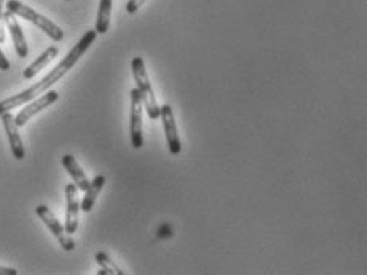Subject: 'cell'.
Segmentation results:
<instances>
[{"label":"cell","mask_w":367,"mask_h":275,"mask_svg":"<svg viewBox=\"0 0 367 275\" xmlns=\"http://www.w3.org/2000/svg\"><path fill=\"white\" fill-rule=\"evenodd\" d=\"M96 36H97L96 31H88L87 34H85L80 41L75 43V47L64 56V60L58 64V66L50 72V74L45 76L42 81H38L37 83L32 85V87L23 90L21 93H16L10 98H6V100H4V101H0V115H2L4 113H9V110L15 109V108L24 106V104H28L29 101L34 100V98L43 95L45 91L53 87L58 81H61V78L75 66L78 60H80V58L87 53V50L96 41Z\"/></svg>","instance_id":"6da1fadb"},{"label":"cell","mask_w":367,"mask_h":275,"mask_svg":"<svg viewBox=\"0 0 367 275\" xmlns=\"http://www.w3.org/2000/svg\"><path fill=\"white\" fill-rule=\"evenodd\" d=\"M131 69H133L136 88H137V91H139V95L142 98L144 109H146L149 119H152V120L160 119V106H159V103H156V96H155L152 85H150V81H149L146 63H144L141 56L133 58V61H131Z\"/></svg>","instance_id":"7a4b0ae2"},{"label":"cell","mask_w":367,"mask_h":275,"mask_svg":"<svg viewBox=\"0 0 367 275\" xmlns=\"http://www.w3.org/2000/svg\"><path fill=\"white\" fill-rule=\"evenodd\" d=\"M6 10L11 11L13 15L21 16L24 19H28V21L34 23L38 29H42L45 34L50 38H53L55 42H61L64 38V31L60 26L55 24L47 16L41 15V13L36 11L34 9H31V6L21 4L19 0H9V2H6Z\"/></svg>","instance_id":"3957f363"},{"label":"cell","mask_w":367,"mask_h":275,"mask_svg":"<svg viewBox=\"0 0 367 275\" xmlns=\"http://www.w3.org/2000/svg\"><path fill=\"white\" fill-rule=\"evenodd\" d=\"M36 213H37L38 218H41L45 222V226L50 229V232L55 235L56 240L60 242V245L63 247V250H65V251L74 250V248H75L74 239H72L70 235L65 232L64 226L61 224L60 221H58L55 213L51 212V209L47 205H38L36 208Z\"/></svg>","instance_id":"277c9868"},{"label":"cell","mask_w":367,"mask_h":275,"mask_svg":"<svg viewBox=\"0 0 367 275\" xmlns=\"http://www.w3.org/2000/svg\"><path fill=\"white\" fill-rule=\"evenodd\" d=\"M142 98L137 88L131 90V114H129V133H131V146L134 149H141L144 144L142 138Z\"/></svg>","instance_id":"5b68a950"},{"label":"cell","mask_w":367,"mask_h":275,"mask_svg":"<svg viewBox=\"0 0 367 275\" xmlns=\"http://www.w3.org/2000/svg\"><path fill=\"white\" fill-rule=\"evenodd\" d=\"M58 98H60V93L58 91H45L42 96L34 98V100L28 103V106H24L21 110H19L18 115L15 117V122L18 127H24L26 123H28L32 117L37 115L38 113H42V110L47 109L51 104H55L58 101Z\"/></svg>","instance_id":"8992f818"},{"label":"cell","mask_w":367,"mask_h":275,"mask_svg":"<svg viewBox=\"0 0 367 275\" xmlns=\"http://www.w3.org/2000/svg\"><path fill=\"white\" fill-rule=\"evenodd\" d=\"M65 224L64 229L69 235L77 232L78 227V212H80V202H78V187L74 182L65 186Z\"/></svg>","instance_id":"52a82bcc"},{"label":"cell","mask_w":367,"mask_h":275,"mask_svg":"<svg viewBox=\"0 0 367 275\" xmlns=\"http://www.w3.org/2000/svg\"><path fill=\"white\" fill-rule=\"evenodd\" d=\"M160 117L163 122V128H165L169 152H171L173 155H179L182 147H181V141H179V135H178V125H176V120H174L173 108L169 106V104L161 106Z\"/></svg>","instance_id":"ba28073f"},{"label":"cell","mask_w":367,"mask_h":275,"mask_svg":"<svg viewBox=\"0 0 367 275\" xmlns=\"http://www.w3.org/2000/svg\"><path fill=\"white\" fill-rule=\"evenodd\" d=\"M0 117H2L4 128L6 132V136H9V142H10V149H11L13 157H15L16 160H23L26 157V150L23 146L21 135H19V132H18L19 127L15 122V115H13L9 110V113H4Z\"/></svg>","instance_id":"9c48e42d"},{"label":"cell","mask_w":367,"mask_h":275,"mask_svg":"<svg viewBox=\"0 0 367 275\" xmlns=\"http://www.w3.org/2000/svg\"><path fill=\"white\" fill-rule=\"evenodd\" d=\"M4 21H5L6 29L10 31L11 41H13V45H15V50H16V55L19 58H26L29 55V47H28V42H26V38H24L21 26H19L18 19H16V15H13L11 11L6 10L4 13Z\"/></svg>","instance_id":"30bf717a"},{"label":"cell","mask_w":367,"mask_h":275,"mask_svg":"<svg viewBox=\"0 0 367 275\" xmlns=\"http://www.w3.org/2000/svg\"><path fill=\"white\" fill-rule=\"evenodd\" d=\"M63 167L68 170V173L72 176V180H74V185L78 187V191H83V192L87 191L90 186V180H88V176L85 175L82 167L78 165L75 157L70 154H65L63 157Z\"/></svg>","instance_id":"8fae6325"},{"label":"cell","mask_w":367,"mask_h":275,"mask_svg":"<svg viewBox=\"0 0 367 275\" xmlns=\"http://www.w3.org/2000/svg\"><path fill=\"white\" fill-rule=\"evenodd\" d=\"M104 185H106V176L97 175L93 181H90V186L87 191H85V197L80 204V209L85 213H90L93 209L97 195L101 194Z\"/></svg>","instance_id":"7c38bea8"},{"label":"cell","mask_w":367,"mask_h":275,"mask_svg":"<svg viewBox=\"0 0 367 275\" xmlns=\"http://www.w3.org/2000/svg\"><path fill=\"white\" fill-rule=\"evenodd\" d=\"M58 53H60V50H58V47H48L41 56L37 58L34 63L31 64V66H28V68L24 69L23 77L28 78V81H31V78H34L38 74V72H41L43 68H47L48 64L55 60V58L58 56Z\"/></svg>","instance_id":"4fadbf2b"},{"label":"cell","mask_w":367,"mask_h":275,"mask_svg":"<svg viewBox=\"0 0 367 275\" xmlns=\"http://www.w3.org/2000/svg\"><path fill=\"white\" fill-rule=\"evenodd\" d=\"M114 0H101L100 9H97L96 18V32L97 34H106L110 26V13H112Z\"/></svg>","instance_id":"5bb4252c"},{"label":"cell","mask_w":367,"mask_h":275,"mask_svg":"<svg viewBox=\"0 0 367 275\" xmlns=\"http://www.w3.org/2000/svg\"><path fill=\"white\" fill-rule=\"evenodd\" d=\"M95 259H96V263L101 266V269H104L106 271V274L107 275H110V274H114V275H123L124 272L120 269L119 266H117L112 259L109 258V254H106V253H96V256H95Z\"/></svg>","instance_id":"9a60e30c"},{"label":"cell","mask_w":367,"mask_h":275,"mask_svg":"<svg viewBox=\"0 0 367 275\" xmlns=\"http://www.w3.org/2000/svg\"><path fill=\"white\" fill-rule=\"evenodd\" d=\"M4 4L5 0H0V43L5 42V21H4Z\"/></svg>","instance_id":"2e32d148"},{"label":"cell","mask_w":367,"mask_h":275,"mask_svg":"<svg viewBox=\"0 0 367 275\" xmlns=\"http://www.w3.org/2000/svg\"><path fill=\"white\" fill-rule=\"evenodd\" d=\"M144 2H146V0H128L127 11L129 13V15H134V13L141 9Z\"/></svg>","instance_id":"e0dca14e"},{"label":"cell","mask_w":367,"mask_h":275,"mask_svg":"<svg viewBox=\"0 0 367 275\" xmlns=\"http://www.w3.org/2000/svg\"><path fill=\"white\" fill-rule=\"evenodd\" d=\"M0 69H2V71H9L10 69V61L6 60L2 50H0Z\"/></svg>","instance_id":"ac0fdd59"},{"label":"cell","mask_w":367,"mask_h":275,"mask_svg":"<svg viewBox=\"0 0 367 275\" xmlns=\"http://www.w3.org/2000/svg\"><path fill=\"white\" fill-rule=\"evenodd\" d=\"M0 275H18V271L13 267H0Z\"/></svg>","instance_id":"d6986e66"}]
</instances>
